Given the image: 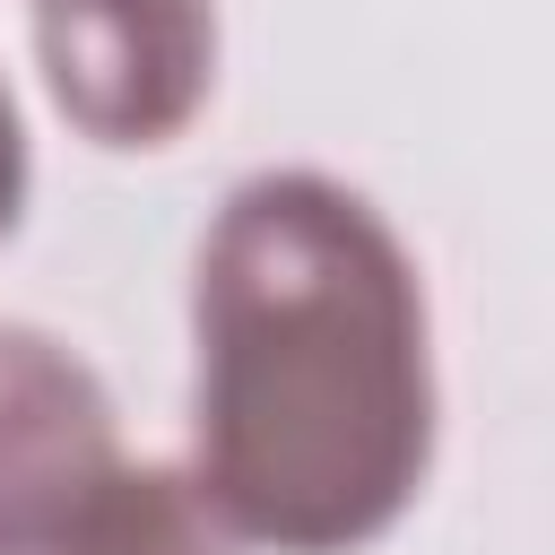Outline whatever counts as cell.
<instances>
[{
	"instance_id": "1",
	"label": "cell",
	"mask_w": 555,
	"mask_h": 555,
	"mask_svg": "<svg viewBox=\"0 0 555 555\" xmlns=\"http://www.w3.org/2000/svg\"><path fill=\"white\" fill-rule=\"evenodd\" d=\"M425 468V312L399 243L321 173L243 182L199 251V494L234 538L338 555Z\"/></svg>"
},
{
	"instance_id": "2",
	"label": "cell",
	"mask_w": 555,
	"mask_h": 555,
	"mask_svg": "<svg viewBox=\"0 0 555 555\" xmlns=\"http://www.w3.org/2000/svg\"><path fill=\"white\" fill-rule=\"evenodd\" d=\"M61 113L104 147H156L208 95V0H35Z\"/></svg>"
},
{
	"instance_id": "3",
	"label": "cell",
	"mask_w": 555,
	"mask_h": 555,
	"mask_svg": "<svg viewBox=\"0 0 555 555\" xmlns=\"http://www.w3.org/2000/svg\"><path fill=\"white\" fill-rule=\"evenodd\" d=\"M113 477V416L78 356L0 330V555H43Z\"/></svg>"
},
{
	"instance_id": "4",
	"label": "cell",
	"mask_w": 555,
	"mask_h": 555,
	"mask_svg": "<svg viewBox=\"0 0 555 555\" xmlns=\"http://www.w3.org/2000/svg\"><path fill=\"white\" fill-rule=\"evenodd\" d=\"M17 191H26V147H17V113L0 95V225L17 217Z\"/></svg>"
}]
</instances>
